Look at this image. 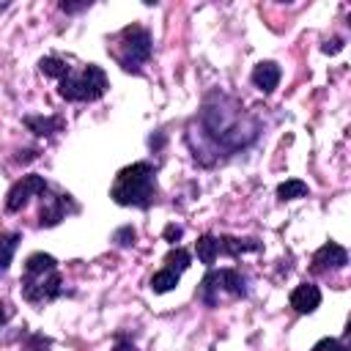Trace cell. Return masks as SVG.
I'll return each instance as SVG.
<instances>
[{
	"mask_svg": "<svg viewBox=\"0 0 351 351\" xmlns=\"http://www.w3.org/2000/svg\"><path fill=\"white\" fill-rule=\"evenodd\" d=\"M112 351H134V346H132V343H123V340H121V343H118V346H115Z\"/></svg>",
	"mask_w": 351,
	"mask_h": 351,
	"instance_id": "cell-27",
	"label": "cell"
},
{
	"mask_svg": "<svg viewBox=\"0 0 351 351\" xmlns=\"http://www.w3.org/2000/svg\"><path fill=\"white\" fill-rule=\"evenodd\" d=\"M165 236H167V239H178V236H181V228H173V225H170V228L165 230Z\"/></svg>",
	"mask_w": 351,
	"mask_h": 351,
	"instance_id": "cell-26",
	"label": "cell"
},
{
	"mask_svg": "<svg viewBox=\"0 0 351 351\" xmlns=\"http://www.w3.org/2000/svg\"><path fill=\"white\" fill-rule=\"evenodd\" d=\"M5 5H8V3H0V11H3V8H5Z\"/></svg>",
	"mask_w": 351,
	"mask_h": 351,
	"instance_id": "cell-28",
	"label": "cell"
},
{
	"mask_svg": "<svg viewBox=\"0 0 351 351\" xmlns=\"http://www.w3.org/2000/svg\"><path fill=\"white\" fill-rule=\"evenodd\" d=\"M63 291V280L58 274V261L44 252H33L25 261L22 271V296L30 304H44L52 302Z\"/></svg>",
	"mask_w": 351,
	"mask_h": 351,
	"instance_id": "cell-3",
	"label": "cell"
},
{
	"mask_svg": "<svg viewBox=\"0 0 351 351\" xmlns=\"http://www.w3.org/2000/svg\"><path fill=\"white\" fill-rule=\"evenodd\" d=\"M346 263H348V252L335 241L324 244L313 255V271H335V269H343Z\"/></svg>",
	"mask_w": 351,
	"mask_h": 351,
	"instance_id": "cell-8",
	"label": "cell"
},
{
	"mask_svg": "<svg viewBox=\"0 0 351 351\" xmlns=\"http://www.w3.org/2000/svg\"><path fill=\"white\" fill-rule=\"evenodd\" d=\"M197 129L217 154H233L247 148L258 137L261 121L252 112H247L233 96L211 93L197 115Z\"/></svg>",
	"mask_w": 351,
	"mask_h": 351,
	"instance_id": "cell-1",
	"label": "cell"
},
{
	"mask_svg": "<svg viewBox=\"0 0 351 351\" xmlns=\"http://www.w3.org/2000/svg\"><path fill=\"white\" fill-rule=\"evenodd\" d=\"M115 241L121 244V247H129L132 241H134V230L126 225V228H121V230H115Z\"/></svg>",
	"mask_w": 351,
	"mask_h": 351,
	"instance_id": "cell-21",
	"label": "cell"
},
{
	"mask_svg": "<svg viewBox=\"0 0 351 351\" xmlns=\"http://www.w3.org/2000/svg\"><path fill=\"white\" fill-rule=\"evenodd\" d=\"M178 271H173V269H162V271H156L154 277H151V288L156 291V293H167L170 288H176L178 285Z\"/></svg>",
	"mask_w": 351,
	"mask_h": 351,
	"instance_id": "cell-16",
	"label": "cell"
},
{
	"mask_svg": "<svg viewBox=\"0 0 351 351\" xmlns=\"http://www.w3.org/2000/svg\"><path fill=\"white\" fill-rule=\"evenodd\" d=\"M307 184L304 181H299V178H288V181H282L280 186H277V197L280 200H296V197H307Z\"/></svg>",
	"mask_w": 351,
	"mask_h": 351,
	"instance_id": "cell-15",
	"label": "cell"
},
{
	"mask_svg": "<svg viewBox=\"0 0 351 351\" xmlns=\"http://www.w3.org/2000/svg\"><path fill=\"white\" fill-rule=\"evenodd\" d=\"M107 90V74L101 66L96 63H88L82 71H69L60 85H58V93L66 99V101H93L99 99L101 93Z\"/></svg>",
	"mask_w": 351,
	"mask_h": 351,
	"instance_id": "cell-5",
	"label": "cell"
},
{
	"mask_svg": "<svg viewBox=\"0 0 351 351\" xmlns=\"http://www.w3.org/2000/svg\"><path fill=\"white\" fill-rule=\"evenodd\" d=\"M11 315H14V307H11L5 299H0V326H3V324H8V321H11Z\"/></svg>",
	"mask_w": 351,
	"mask_h": 351,
	"instance_id": "cell-23",
	"label": "cell"
},
{
	"mask_svg": "<svg viewBox=\"0 0 351 351\" xmlns=\"http://www.w3.org/2000/svg\"><path fill=\"white\" fill-rule=\"evenodd\" d=\"M151 33L140 25H129L115 36V47H112V58L121 63V69L126 71H140V66L151 58Z\"/></svg>",
	"mask_w": 351,
	"mask_h": 351,
	"instance_id": "cell-4",
	"label": "cell"
},
{
	"mask_svg": "<svg viewBox=\"0 0 351 351\" xmlns=\"http://www.w3.org/2000/svg\"><path fill=\"white\" fill-rule=\"evenodd\" d=\"M38 69H41L44 77H58V80H63L71 71V66L66 60H60V58H41Z\"/></svg>",
	"mask_w": 351,
	"mask_h": 351,
	"instance_id": "cell-17",
	"label": "cell"
},
{
	"mask_svg": "<svg viewBox=\"0 0 351 351\" xmlns=\"http://www.w3.org/2000/svg\"><path fill=\"white\" fill-rule=\"evenodd\" d=\"M47 348H49V340H44V337H33L25 346V351H47Z\"/></svg>",
	"mask_w": 351,
	"mask_h": 351,
	"instance_id": "cell-22",
	"label": "cell"
},
{
	"mask_svg": "<svg viewBox=\"0 0 351 351\" xmlns=\"http://www.w3.org/2000/svg\"><path fill=\"white\" fill-rule=\"evenodd\" d=\"M19 233H0V274L8 269L14 252H16V244H19Z\"/></svg>",
	"mask_w": 351,
	"mask_h": 351,
	"instance_id": "cell-14",
	"label": "cell"
},
{
	"mask_svg": "<svg viewBox=\"0 0 351 351\" xmlns=\"http://www.w3.org/2000/svg\"><path fill=\"white\" fill-rule=\"evenodd\" d=\"M313 351H346V348H343L340 340H335V337H324V340H318V343L313 346Z\"/></svg>",
	"mask_w": 351,
	"mask_h": 351,
	"instance_id": "cell-20",
	"label": "cell"
},
{
	"mask_svg": "<svg viewBox=\"0 0 351 351\" xmlns=\"http://www.w3.org/2000/svg\"><path fill=\"white\" fill-rule=\"evenodd\" d=\"M25 126L38 137H52L55 132L63 129V118H58V115H27Z\"/></svg>",
	"mask_w": 351,
	"mask_h": 351,
	"instance_id": "cell-12",
	"label": "cell"
},
{
	"mask_svg": "<svg viewBox=\"0 0 351 351\" xmlns=\"http://www.w3.org/2000/svg\"><path fill=\"white\" fill-rule=\"evenodd\" d=\"M60 8L74 14V11H82V8H88V3H60Z\"/></svg>",
	"mask_w": 351,
	"mask_h": 351,
	"instance_id": "cell-24",
	"label": "cell"
},
{
	"mask_svg": "<svg viewBox=\"0 0 351 351\" xmlns=\"http://www.w3.org/2000/svg\"><path fill=\"white\" fill-rule=\"evenodd\" d=\"M318 304H321V291H318V285L302 282V285H296V288L291 291V307H293L296 313H313Z\"/></svg>",
	"mask_w": 351,
	"mask_h": 351,
	"instance_id": "cell-10",
	"label": "cell"
},
{
	"mask_svg": "<svg viewBox=\"0 0 351 351\" xmlns=\"http://www.w3.org/2000/svg\"><path fill=\"white\" fill-rule=\"evenodd\" d=\"M219 255V247H217V239L214 236H200L197 239V258L203 263H214Z\"/></svg>",
	"mask_w": 351,
	"mask_h": 351,
	"instance_id": "cell-18",
	"label": "cell"
},
{
	"mask_svg": "<svg viewBox=\"0 0 351 351\" xmlns=\"http://www.w3.org/2000/svg\"><path fill=\"white\" fill-rule=\"evenodd\" d=\"M110 197L118 206L148 208L156 200V170L148 162H134L123 167L110 189Z\"/></svg>",
	"mask_w": 351,
	"mask_h": 351,
	"instance_id": "cell-2",
	"label": "cell"
},
{
	"mask_svg": "<svg viewBox=\"0 0 351 351\" xmlns=\"http://www.w3.org/2000/svg\"><path fill=\"white\" fill-rule=\"evenodd\" d=\"M47 189V181H44V176H36V173H30V176H22L11 189H8V197H5V208L8 211H19V208H25L27 206V200L33 197V195H41Z\"/></svg>",
	"mask_w": 351,
	"mask_h": 351,
	"instance_id": "cell-7",
	"label": "cell"
},
{
	"mask_svg": "<svg viewBox=\"0 0 351 351\" xmlns=\"http://www.w3.org/2000/svg\"><path fill=\"white\" fill-rule=\"evenodd\" d=\"M217 247H219V252H225V255H241V252H252V250H258L261 244L255 241V239H230V236H222V239H217Z\"/></svg>",
	"mask_w": 351,
	"mask_h": 351,
	"instance_id": "cell-13",
	"label": "cell"
},
{
	"mask_svg": "<svg viewBox=\"0 0 351 351\" xmlns=\"http://www.w3.org/2000/svg\"><path fill=\"white\" fill-rule=\"evenodd\" d=\"M219 293H230V296H244L247 293V282L236 269H219V271H208L206 280L200 282V299L208 307L219 304Z\"/></svg>",
	"mask_w": 351,
	"mask_h": 351,
	"instance_id": "cell-6",
	"label": "cell"
},
{
	"mask_svg": "<svg viewBox=\"0 0 351 351\" xmlns=\"http://www.w3.org/2000/svg\"><path fill=\"white\" fill-rule=\"evenodd\" d=\"M66 203H69V195H49L47 189L41 192V211H38V222L44 228H52L58 225L63 217H66Z\"/></svg>",
	"mask_w": 351,
	"mask_h": 351,
	"instance_id": "cell-9",
	"label": "cell"
},
{
	"mask_svg": "<svg viewBox=\"0 0 351 351\" xmlns=\"http://www.w3.org/2000/svg\"><path fill=\"white\" fill-rule=\"evenodd\" d=\"M165 263H167L165 269H173V271H178V274H181V271L189 266V252H186V250H181V247H176V250H170V252H167Z\"/></svg>",
	"mask_w": 351,
	"mask_h": 351,
	"instance_id": "cell-19",
	"label": "cell"
},
{
	"mask_svg": "<svg viewBox=\"0 0 351 351\" xmlns=\"http://www.w3.org/2000/svg\"><path fill=\"white\" fill-rule=\"evenodd\" d=\"M277 82H280V66H277V63L263 60V63H258V66L252 69V85H255L258 90L271 93V90L277 88Z\"/></svg>",
	"mask_w": 351,
	"mask_h": 351,
	"instance_id": "cell-11",
	"label": "cell"
},
{
	"mask_svg": "<svg viewBox=\"0 0 351 351\" xmlns=\"http://www.w3.org/2000/svg\"><path fill=\"white\" fill-rule=\"evenodd\" d=\"M340 47H343V41H340V38H332V41L324 44V52H337Z\"/></svg>",
	"mask_w": 351,
	"mask_h": 351,
	"instance_id": "cell-25",
	"label": "cell"
}]
</instances>
